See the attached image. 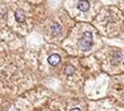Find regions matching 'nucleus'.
Wrapping results in <instances>:
<instances>
[{
	"instance_id": "nucleus-1",
	"label": "nucleus",
	"mask_w": 124,
	"mask_h": 111,
	"mask_svg": "<svg viewBox=\"0 0 124 111\" xmlns=\"http://www.w3.org/2000/svg\"><path fill=\"white\" fill-rule=\"evenodd\" d=\"M48 3L32 4L27 0H9L8 27L20 35L27 37L48 15Z\"/></svg>"
},
{
	"instance_id": "nucleus-2",
	"label": "nucleus",
	"mask_w": 124,
	"mask_h": 111,
	"mask_svg": "<svg viewBox=\"0 0 124 111\" xmlns=\"http://www.w3.org/2000/svg\"><path fill=\"white\" fill-rule=\"evenodd\" d=\"M103 38L93 23L80 21L75 24L61 46L71 56H86L100 49Z\"/></svg>"
},
{
	"instance_id": "nucleus-3",
	"label": "nucleus",
	"mask_w": 124,
	"mask_h": 111,
	"mask_svg": "<svg viewBox=\"0 0 124 111\" xmlns=\"http://www.w3.org/2000/svg\"><path fill=\"white\" fill-rule=\"evenodd\" d=\"M75 24L76 21L72 19V16L61 7L56 10H51L36 30L39 32L46 43L61 46Z\"/></svg>"
},
{
	"instance_id": "nucleus-4",
	"label": "nucleus",
	"mask_w": 124,
	"mask_h": 111,
	"mask_svg": "<svg viewBox=\"0 0 124 111\" xmlns=\"http://www.w3.org/2000/svg\"><path fill=\"white\" fill-rule=\"evenodd\" d=\"M93 25L105 38H119L124 28V13L115 4L103 5Z\"/></svg>"
},
{
	"instance_id": "nucleus-5",
	"label": "nucleus",
	"mask_w": 124,
	"mask_h": 111,
	"mask_svg": "<svg viewBox=\"0 0 124 111\" xmlns=\"http://www.w3.org/2000/svg\"><path fill=\"white\" fill-rule=\"evenodd\" d=\"M103 5V0H62L61 7L76 23H93Z\"/></svg>"
},
{
	"instance_id": "nucleus-6",
	"label": "nucleus",
	"mask_w": 124,
	"mask_h": 111,
	"mask_svg": "<svg viewBox=\"0 0 124 111\" xmlns=\"http://www.w3.org/2000/svg\"><path fill=\"white\" fill-rule=\"evenodd\" d=\"M25 47V37L14 32L8 25L0 29V53L4 56L23 52Z\"/></svg>"
},
{
	"instance_id": "nucleus-7",
	"label": "nucleus",
	"mask_w": 124,
	"mask_h": 111,
	"mask_svg": "<svg viewBox=\"0 0 124 111\" xmlns=\"http://www.w3.org/2000/svg\"><path fill=\"white\" fill-rule=\"evenodd\" d=\"M98 57L103 63L105 71L109 72H119L124 67V51L116 47H105L99 49Z\"/></svg>"
},
{
	"instance_id": "nucleus-8",
	"label": "nucleus",
	"mask_w": 124,
	"mask_h": 111,
	"mask_svg": "<svg viewBox=\"0 0 124 111\" xmlns=\"http://www.w3.org/2000/svg\"><path fill=\"white\" fill-rule=\"evenodd\" d=\"M8 14H9V1L0 0V29L8 25Z\"/></svg>"
},
{
	"instance_id": "nucleus-9",
	"label": "nucleus",
	"mask_w": 124,
	"mask_h": 111,
	"mask_svg": "<svg viewBox=\"0 0 124 111\" xmlns=\"http://www.w3.org/2000/svg\"><path fill=\"white\" fill-rule=\"evenodd\" d=\"M10 104V97L0 93V111H5Z\"/></svg>"
},
{
	"instance_id": "nucleus-10",
	"label": "nucleus",
	"mask_w": 124,
	"mask_h": 111,
	"mask_svg": "<svg viewBox=\"0 0 124 111\" xmlns=\"http://www.w3.org/2000/svg\"><path fill=\"white\" fill-rule=\"evenodd\" d=\"M113 4H115L116 7L124 13V0H114V3H113Z\"/></svg>"
},
{
	"instance_id": "nucleus-11",
	"label": "nucleus",
	"mask_w": 124,
	"mask_h": 111,
	"mask_svg": "<svg viewBox=\"0 0 124 111\" xmlns=\"http://www.w3.org/2000/svg\"><path fill=\"white\" fill-rule=\"evenodd\" d=\"M27 1H29V3H32V4H43V3H47L48 0H27Z\"/></svg>"
},
{
	"instance_id": "nucleus-12",
	"label": "nucleus",
	"mask_w": 124,
	"mask_h": 111,
	"mask_svg": "<svg viewBox=\"0 0 124 111\" xmlns=\"http://www.w3.org/2000/svg\"><path fill=\"white\" fill-rule=\"evenodd\" d=\"M69 111H84L80 106H76V105H75V106H70L69 107Z\"/></svg>"
},
{
	"instance_id": "nucleus-13",
	"label": "nucleus",
	"mask_w": 124,
	"mask_h": 111,
	"mask_svg": "<svg viewBox=\"0 0 124 111\" xmlns=\"http://www.w3.org/2000/svg\"><path fill=\"white\" fill-rule=\"evenodd\" d=\"M4 57H5V56H4L3 53H0V63L3 62V59H4Z\"/></svg>"
},
{
	"instance_id": "nucleus-14",
	"label": "nucleus",
	"mask_w": 124,
	"mask_h": 111,
	"mask_svg": "<svg viewBox=\"0 0 124 111\" xmlns=\"http://www.w3.org/2000/svg\"><path fill=\"white\" fill-rule=\"evenodd\" d=\"M7 1H9V0H7Z\"/></svg>"
}]
</instances>
